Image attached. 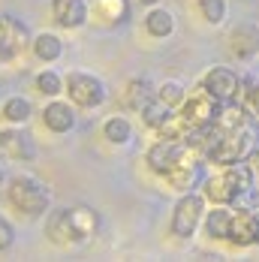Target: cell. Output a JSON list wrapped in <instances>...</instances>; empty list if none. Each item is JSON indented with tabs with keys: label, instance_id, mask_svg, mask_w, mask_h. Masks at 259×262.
<instances>
[{
	"label": "cell",
	"instance_id": "9c48e42d",
	"mask_svg": "<svg viewBox=\"0 0 259 262\" xmlns=\"http://www.w3.org/2000/svg\"><path fill=\"white\" fill-rule=\"evenodd\" d=\"M27 46V27L9 15L0 18V60H12Z\"/></svg>",
	"mask_w": 259,
	"mask_h": 262
},
{
	"label": "cell",
	"instance_id": "e0dca14e",
	"mask_svg": "<svg viewBox=\"0 0 259 262\" xmlns=\"http://www.w3.org/2000/svg\"><path fill=\"white\" fill-rule=\"evenodd\" d=\"M229 226H232V211H226V208L208 211V217H205L208 238H229Z\"/></svg>",
	"mask_w": 259,
	"mask_h": 262
},
{
	"label": "cell",
	"instance_id": "44dd1931",
	"mask_svg": "<svg viewBox=\"0 0 259 262\" xmlns=\"http://www.w3.org/2000/svg\"><path fill=\"white\" fill-rule=\"evenodd\" d=\"M145 25H148V33H154V36H169V33L175 30V21H172V15H169L166 9H154V12H148Z\"/></svg>",
	"mask_w": 259,
	"mask_h": 262
},
{
	"label": "cell",
	"instance_id": "5b68a950",
	"mask_svg": "<svg viewBox=\"0 0 259 262\" xmlns=\"http://www.w3.org/2000/svg\"><path fill=\"white\" fill-rule=\"evenodd\" d=\"M220 105H223V100H217L211 91H196L187 103H184V124L187 127H205V124H211V121H217V115H220Z\"/></svg>",
	"mask_w": 259,
	"mask_h": 262
},
{
	"label": "cell",
	"instance_id": "52a82bcc",
	"mask_svg": "<svg viewBox=\"0 0 259 262\" xmlns=\"http://www.w3.org/2000/svg\"><path fill=\"white\" fill-rule=\"evenodd\" d=\"M187 157V142L184 139H160L154 148L148 151V166L154 169V172H160V175H166L169 169H175L181 160Z\"/></svg>",
	"mask_w": 259,
	"mask_h": 262
},
{
	"label": "cell",
	"instance_id": "6da1fadb",
	"mask_svg": "<svg viewBox=\"0 0 259 262\" xmlns=\"http://www.w3.org/2000/svg\"><path fill=\"white\" fill-rule=\"evenodd\" d=\"M256 145H259V124H256V118L247 115L241 124L223 127V136L211 148L208 160L211 163H220V166H232V163H241V160L250 157L256 151Z\"/></svg>",
	"mask_w": 259,
	"mask_h": 262
},
{
	"label": "cell",
	"instance_id": "d6a6232c",
	"mask_svg": "<svg viewBox=\"0 0 259 262\" xmlns=\"http://www.w3.org/2000/svg\"><path fill=\"white\" fill-rule=\"evenodd\" d=\"M142 3H157V0H142Z\"/></svg>",
	"mask_w": 259,
	"mask_h": 262
},
{
	"label": "cell",
	"instance_id": "9a60e30c",
	"mask_svg": "<svg viewBox=\"0 0 259 262\" xmlns=\"http://www.w3.org/2000/svg\"><path fill=\"white\" fill-rule=\"evenodd\" d=\"M166 178H169V184H172L175 190H190L193 184L202 178V166L184 157L175 169H169V172H166Z\"/></svg>",
	"mask_w": 259,
	"mask_h": 262
},
{
	"label": "cell",
	"instance_id": "f1b7e54d",
	"mask_svg": "<svg viewBox=\"0 0 259 262\" xmlns=\"http://www.w3.org/2000/svg\"><path fill=\"white\" fill-rule=\"evenodd\" d=\"M250 105H253V112L259 115V84L253 88V94H250Z\"/></svg>",
	"mask_w": 259,
	"mask_h": 262
},
{
	"label": "cell",
	"instance_id": "d4e9b609",
	"mask_svg": "<svg viewBox=\"0 0 259 262\" xmlns=\"http://www.w3.org/2000/svg\"><path fill=\"white\" fill-rule=\"evenodd\" d=\"M199 9L211 25H220L226 18V0H199Z\"/></svg>",
	"mask_w": 259,
	"mask_h": 262
},
{
	"label": "cell",
	"instance_id": "1f68e13d",
	"mask_svg": "<svg viewBox=\"0 0 259 262\" xmlns=\"http://www.w3.org/2000/svg\"><path fill=\"white\" fill-rule=\"evenodd\" d=\"M3 178H6V175H3V169H0V184H3Z\"/></svg>",
	"mask_w": 259,
	"mask_h": 262
},
{
	"label": "cell",
	"instance_id": "7c38bea8",
	"mask_svg": "<svg viewBox=\"0 0 259 262\" xmlns=\"http://www.w3.org/2000/svg\"><path fill=\"white\" fill-rule=\"evenodd\" d=\"M229 241H232V244H253V241H256V220H253V211H244V208L232 211Z\"/></svg>",
	"mask_w": 259,
	"mask_h": 262
},
{
	"label": "cell",
	"instance_id": "4fadbf2b",
	"mask_svg": "<svg viewBox=\"0 0 259 262\" xmlns=\"http://www.w3.org/2000/svg\"><path fill=\"white\" fill-rule=\"evenodd\" d=\"M52 12H54V21L63 27H78V25H84V18H88L84 0H54Z\"/></svg>",
	"mask_w": 259,
	"mask_h": 262
},
{
	"label": "cell",
	"instance_id": "83f0119b",
	"mask_svg": "<svg viewBox=\"0 0 259 262\" xmlns=\"http://www.w3.org/2000/svg\"><path fill=\"white\" fill-rule=\"evenodd\" d=\"M9 247H12V226L9 220L0 217V250H9Z\"/></svg>",
	"mask_w": 259,
	"mask_h": 262
},
{
	"label": "cell",
	"instance_id": "d6986e66",
	"mask_svg": "<svg viewBox=\"0 0 259 262\" xmlns=\"http://www.w3.org/2000/svg\"><path fill=\"white\" fill-rule=\"evenodd\" d=\"M33 52L39 60H57L60 52H63V46H60V39L54 36V33H39L36 39H33Z\"/></svg>",
	"mask_w": 259,
	"mask_h": 262
},
{
	"label": "cell",
	"instance_id": "cb8c5ba5",
	"mask_svg": "<svg viewBox=\"0 0 259 262\" xmlns=\"http://www.w3.org/2000/svg\"><path fill=\"white\" fill-rule=\"evenodd\" d=\"M151 100V88H148V81H130L127 88V105H133V108H139L142 112V105Z\"/></svg>",
	"mask_w": 259,
	"mask_h": 262
},
{
	"label": "cell",
	"instance_id": "ffe728a7",
	"mask_svg": "<svg viewBox=\"0 0 259 262\" xmlns=\"http://www.w3.org/2000/svg\"><path fill=\"white\" fill-rule=\"evenodd\" d=\"M169 115H172V105L163 103L160 97H157V100H148V103L142 105V118H145V124H148V127H160Z\"/></svg>",
	"mask_w": 259,
	"mask_h": 262
},
{
	"label": "cell",
	"instance_id": "2e32d148",
	"mask_svg": "<svg viewBox=\"0 0 259 262\" xmlns=\"http://www.w3.org/2000/svg\"><path fill=\"white\" fill-rule=\"evenodd\" d=\"M229 49H232L238 57H247L259 49V36L253 27H238L232 36H229Z\"/></svg>",
	"mask_w": 259,
	"mask_h": 262
},
{
	"label": "cell",
	"instance_id": "ac0fdd59",
	"mask_svg": "<svg viewBox=\"0 0 259 262\" xmlns=\"http://www.w3.org/2000/svg\"><path fill=\"white\" fill-rule=\"evenodd\" d=\"M94 12L103 21H124L130 15V3L127 0H94Z\"/></svg>",
	"mask_w": 259,
	"mask_h": 262
},
{
	"label": "cell",
	"instance_id": "5bb4252c",
	"mask_svg": "<svg viewBox=\"0 0 259 262\" xmlns=\"http://www.w3.org/2000/svg\"><path fill=\"white\" fill-rule=\"evenodd\" d=\"M42 121H46V127H49V130H54V133L73 130V124H76L73 105H67V103H49V105H46V112H42Z\"/></svg>",
	"mask_w": 259,
	"mask_h": 262
},
{
	"label": "cell",
	"instance_id": "f546056e",
	"mask_svg": "<svg viewBox=\"0 0 259 262\" xmlns=\"http://www.w3.org/2000/svg\"><path fill=\"white\" fill-rule=\"evenodd\" d=\"M250 157H253V169H256V172H259V151H253Z\"/></svg>",
	"mask_w": 259,
	"mask_h": 262
},
{
	"label": "cell",
	"instance_id": "484cf974",
	"mask_svg": "<svg viewBox=\"0 0 259 262\" xmlns=\"http://www.w3.org/2000/svg\"><path fill=\"white\" fill-rule=\"evenodd\" d=\"M60 76L57 73H39V79H36V88L46 94V97H54V94H60Z\"/></svg>",
	"mask_w": 259,
	"mask_h": 262
},
{
	"label": "cell",
	"instance_id": "4316f807",
	"mask_svg": "<svg viewBox=\"0 0 259 262\" xmlns=\"http://www.w3.org/2000/svg\"><path fill=\"white\" fill-rule=\"evenodd\" d=\"M160 100H163V103H169V105L181 103V100H184V88L178 84V81H166V84L160 88Z\"/></svg>",
	"mask_w": 259,
	"mask_h": 262
},
{
	"label": "cell",
	"instance_id": "30bf717a",
	"mask_svg": "<svg viewBox=\"0 0 259 262\" xmlns=\"http://www.w3.org/2000/svg\"><path fill=\"white\" fill-rule=\"evenodd\" d=\"M33 142L18 130H0V160H30Z\"/></svg>",
	"mask_w": 259,
	"mask_h": 262
},
{
	"label": "cell",
	"instance_id": "ba28073f",
	"mask_svg": "<svg viewBox=\"0 0 259 262\" xmlns=\"http://www.w3.org/2000/svg\"><path fill=\"white\" fill-rule=\"evenodd\" d=\"M202 208H205L202 196H184L175 205V214H172V232L178 238H190L202 220Z\"/></svg>",
	"mask_w": 259,
	"mask_h": 262
},
{
	"label": "cell",
	"instance_id": "603a6c76",
	"mask_svg": "<svg viewBox=\"0 0 259 262\" xmlns=\"http://www.w3.org/2000/svg\"><path fill=\"white\" fill-rule=\"evenodd\" d=\"M3 115H6L12 124H25L27 118H30V103H27L25 97H12L9 103L3 105Z\"/></svg>",
	"mask_w": 259,
	"mask_h": 262
},
{
	"label": "cell",
	"instance_id": "8992f818",
	"mask_svg": "<svg viewBox=\"0 0 259 262\" xmlns=\"http://www.w3.org/2000/svg\"><path fill=\"white\" fill-rule=\"evenodd\" d=\"M67 88H70L73 103L84 105V108H94L105 100V84L97 76H88V73H73L67 79Z\"/></svg>",
	"mask_w": 259,
	"mask_h": 262
},
{
	"label": "cell",
	"instance_id": "8fae6325",
	"mask_svg": "<svg viewBox=\"0 0 259 262\" xmlns=\"http://www.w3.org/2000/svg\"><path fill=\"white\" fill-rule=\"evenodd\" d=\"M205 91H211L217 100H235V94H238V76H235L232 70H226V67H214L211 73L205 76V84H202Z\"/></svg>",
	"mask_w": 259,
	"mask_h": 262
},
{
	"label": "cell",
	"instance_id": "7a4b0ae2",
	"mask_svg": "<svg viewBox=\"0 0 259 262\" xmlns=\"http://www.w3.org/2000/svg\"><path fill=\"white\" fill-rule=\"evenodd\" d=\"M97 229V214L88 208H60L49 217L46 232L57 244H73V241H84L94 235Z\"/></svg>",
	"mask_w": 259,
	"mask_h": 262
},
{
	"label": "cell",
	"instance_id": "7402d4cb",
	"mask_svg": "<svg viewBox=\"0 0 259 262\" xmlns=\"http://www.w3.org/2000/svg\"><path fill=\"white\" fill-rule=\"evenodd\" d=\"M105 139L109 142H115V145H124V142H130V136H133V127H130L127 118H112V121H105Z\"/></svg>",
	"mask_w": 259,
	"mask_h": 262
},
{
	"label": "cell",
	"instance_id": "3957f363",
	"mask_svg": "<svg viewBox=\"0 0 259 262\" xmlns=\"http://www.w3.org/2000/svg\"><path fill=\"white\" fill-rule=\"evenodd\" d=\"M250 187H253V169L244 166V163H232V169H226L223 175L208 178L205 193H208V199L217 202V205H226V202L235 205L238 196H244Z\"/></svg>",
	"mask_w": 259,
	"mask_h": 262
},
{
	"label": "cell",
	"instance_id": "4dcf8cb0",
	"mask_svg": "<svg viewBox=\"0 0 259 262\" xmlns=\"http://www.w3.org/2000/svg\"><path fill=\"white\" fill-rule=\"evenodd\" d=\"M253 220H256V241H259V208L253 211Z\"/></svg>",
	"mask_w": 259,
	"mask_h": 262
},
{
	"label": "cell",
	"instance_id": "277c9868",
	"mask_svg": "<svg viewBox=\"0 0 259 262\" xmlns=\"http://www.w3.org/2000/svg\"><path fill=\"white\" fill-rule=\"evenodd\" d=\"M9 202L18 211L36 217V214L49 211L52 193H49V187L42 181H36V178H30V175H18V178L12 181V187H9Z\"/></svg>",
	"mask_w": 259,
	"mask_h": 262
}]
</instances>
